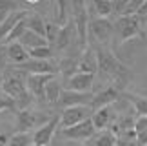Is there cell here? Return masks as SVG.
Returning <instances> with one entry per match:
<instances>
[{
  "label": "cell",
  "mask_w": 147,
  "mask_h": 146,
  "mask_svg": "<svg viewBox=\"0 0 147 146\" xmlns=\"http://www.w3.org/2000/svg\"><path fill=\"white\" fill-rule=\"evenodd\" d=\"M94 51H96L98 73L123 91V88L131 82V70L120 62V59L113 53L109 46H100L98 44V48Z\"/></svg>",
  "instance_id": "6da1fadb"
},
{
  "label": "cell",
  "mask_w": 147,
  "mask_h": 146,
  "mask_svg": "<svg viewBox=\"0 0 147 146\" xmlns=\"http://www.w3.org/2000/svg\"><path fill=\"white\" fill-rule=\"evenodd\" d=\"M0 88H2V93L9 95L11 99H15L16 102V111L18 110H26L31 102V95L27 91V86H26V75L24 71L16 70L15 66L9 70H5L4 77H2V82H0Z\"/></svg>",
  "instance_id": "7a4b0ae2"
},
{
  "label": "cell",
  "mask_w": 147,
  "mask_h": 146,
  "mask_svg": "<svg viewBox=\"0 0 147 146\" xmlns=\"http://www.w3.org/2000/svg\"><path fill=\"white\" fill-rule=\"evenodd\" d=\"M113 27L118 35V42L125 44L140 35V18L138 15H120Z\"/></svg>",
  "instance_id": "3957f363"
},
{
  "label": "cell",
  "mask_w": 147,
  "mask_h": 146,
  "mask_svg": "<svg viewBox=\"0 0 147 146\" xmlns=\"http://www.w3.org/2000/svg\"><path fill=\"white\" fill-rule=\"evenodd\" d=\"M87 33H91L93 38L96 40L100 46H109L113 33H115V27L107 18H91L87 24Z\"/></svg>",
  "instance_id": "277c9868"
},
{
  "label": "cell",
  "mask_w": 147,
  "mask_h": 146,
  "mask_svg": "<svg viewBox=\"0 0 147 146\" xmlns=\"http://www.w3.org/2000/svg\"><path fill=\"white\" fill-rule=\"evenodd\" d=\"M91 115H93L91 106H69V108H64L60 113V126L62 128L75 126L86 119H91Z\"/></svg>",
  "instance_id": "5b68a950"
},
{
  "label": "cell",
  "mask_w": 147,
  "mask_h": 146,
  "mask_svg": "<svg viewBox=\"0 0 147 146\" xmlns=\"http://www.w3.org/2000/svg\"><path fill=\"white\" fill-rule=\"evenodd\" d=\"M91 100H93V91H73V89H62L56 106H60L62 110L69 108V106H91Z\"/></svg>",
  "instance_id": "8992f818"
},
{
  "label": "cell",
  "mask_w": 147,
  "mask_h": 146,
  "mask_svg": "<svg viewBox=\"0 0 147 146\" xmlns=\"http://www.w3.org/2000/svg\"><path fill=\"white\" fill-rule=\"evenodd\" d=\"M55 78L53 73H29L26 77V86L27 91H29L31 97L44 100V95H46V84Z\"/></svg>",
  "instance_id": "52a82bcc"
},
{
  "label": "cell",
  "mask_w": 147,
  "mask_h": 146,
  "mask_svg": "<svg viewBox=\"0 0 147 146\" xmlns=\"http://www.w3.org/2000/svg\"><path fill=\"white\" fill-rule=\"evenodd\" d=\"M94 126L91 119H86L82 122H78L75 126H69V128H62L60 135L64 139H71V141H87V139H91L94 135Z\"/></svg>",
  "instance_id": "ba28073f"
},
{
  "label": "cell",
  "mask_w": 147,
  "mask_h": 146,
  "mask_svg": "<svg viewBox=\"0 0 147 146\" xmlns=\"http://www.w3.org/2000/svg\"><path fill=\"white\" fill-rule=\"evenodd\" d=\"M123 95V91L120 88H116L115 84H107L105 88H102L98 93H93V100H91V108L93 111L102 108V106H111L113 102H116L118 99H120Z\"/></svg>",
  "instance_id": "9c48e42d"
},
{
  "label": "cell",
  "mask_w": 147,
  "mask_h": 146,
  "mask_svg": "<svg viewBox=\"0 0 147 146\" xmlns=\"http://www.w3.org/2000/svg\"><path fill=\"white\" fill-rule=\"evenodd\" d=\"M58 126H60V115H55L53 119H49L47 122H44L42 126H38L35 130V133H33V143L38 144V146H49Z\"/></svg>",
  "instance_id": "30bf717a"
},
{
  "label": "cell",
  "mask_w": 147,
  "mask_h": 146,
  "mask_svg": "<svg viewBox=\"0 0 147 146\" xmlns=\"http://www.w3.org/2000/svg\"><path fill=\"white\" fill-rule=\"evenodd\" d=\"M15 68L24 71V73H53V75H56V71H58V66L55 62L42 60V59H29V60H26L24 64L15 66Z\"/></svg>",
  "instance_id": "8fae6325"
},
{
  "label": "cell",
  "mask_w": 147,
  "mask_h": 146,
  "mask_svg": "<svg viewBox=\"0 0 147 146\" xmlns=\"http://www.w3.org/2000/svg\"><path fill=\"white\" fill-rule=\"evenodd\" d=\"M94 86V73L76 71L67 78V89L73 91H91Z\"/></svg>",
  "instance_id": "7c38bea8"
},
{
  "label": "cell",
  "mask_w": 147,
  "mask_h": 146,
  "mask_svg": "<svg viewBox=\"0 0 147 146\" xmlns=\"http://www.w3.org/2000/svg\"><path fill=\"white\" fill-rule=\"evenodd\" d=\"M27 15H29V11H26V9H15V11H11V13L5 15L4 20L0 22V42H4L5 37L11 33V29H13L22 18H26Z\"/></svg>",
  "instance_id": "4fadbf2b"
},
{
  "label": "cell",
  "mask_w": 147,
  "mask_h": 146,
  "mask_svg": "<svg viewBox=\"0 0 147 146\" xmlns=\"http://www.w3.org/2000/svg\"><path fill=\"white\" fill-rule=\"evenodd\" d=\"M113 121H115V117H113L111 106H102V108L94 110L93 115H91V122H93V126H94L96 132L107 130V128L113 124Z\"/></svg>",
  "instance_id": "5bb4252c"
},
{
  "label": "cell",
  "mask_w": 147,
  "mask_h": 146,
  "mask_svg": "<svg viewBox=\"0 0 147 146\" xmlns=\"http://www.w3.org/2000/svg\"><path fill=\"white\" fill-rule=\"evenodd\" d=\"M5 49H7V62H11L13 66H20L26 60H29V51L20 42H9Z\"/></svg>",
  "instance_id": "9a60e30c"
},
{
  "label": "cell",
  "mask_w": 147,
  "mask_h": 146,
  "mask_svg": "<svg viewBox=\"0 0 147 146\" xmlns=\"http://www.w3.org/2000/svg\"><path fill=\"white\" fill-rule=\"evenodd\" d=\"M75 22H67V24H64L60 27V33L58 37H56V40L53 44V48L56 49V51H64V49L69 48V44L73 40V35H75Z\"/></svg>",
  "instance_id": "2e32d148"
},
{
  "label": "cell",
  "mask_w": 147,
  "mask_h": 146,
  "mask_svg": "<svg viewBox=\"0 0 147 146\" xmlns=\"http://www.w3.org/2000/svg\"><path fill=\"white\" fill-rule=\"evenodd\" d=\"M78 71L86 73H96L98 71V62H96V51L93 48H86L82 51V57L78 59Z\"/></svg>",
  "instance_id": "e0dca14e"
},
{
  "label": "cell",
  "mask_w": 147,
  "mask_h": 146,
  "mask_svg": "<svg viewBox=\"0 0 147 146\" xmlns=\"http://www.w3.org/2000/svg\"><path fill=\"white\" fill-rule=\"evenodd\" d=\"M38 117L31 110H18L16 111V132H29L36 126Z\"/></svg>",
  "instance_id": "ac0fdd59"
},
{
  "label": "cell",
  "mask_w": 147,
  "mask_h": 146,
  "mask_svg": "<svg viewBox=\"0 0 147 146\" xmlns=\"http://www.w3.org/2000/svg\"><path fill=\"white\" fill-rule=\"evenodd\" d=\"M18 42L27 49V51H29V49H35V48H40V46H49V42L46 40V37L36 35V33H33L31 29H27L24 35L20 37Z\"/></svg>",
  "instance_id": "d6986e66"
},
{
  "label": "cell",
  "mask_w": 147,
  "mask_h": 146,
  "mask_svg": "<svg viewBox=\"0 0 147 146\" xmlns=\"http://www.w3.org/2000/svg\"><path fill=\"white\" fill-rule=\"evenodd\" d=\"M60 93H62V84L56 81V78H51V81L46 84V95H44V100L49 104L56 106L60 99Z\"/></svg>",
  "instance_id": "ffe728a7"
},
{
  "label": "cell",
  "mask_w": 147,
  "mask_h": 146,
  "mask_svg": "<svg viewBox=\"0 0 147 146\" xmlns=\"http://www.w3.org/2000/svg\"><path fill=\"white\" fill-rule=\"evenodd\" d=\"M26 22H27V29H31L33 33H36V35H40V37H46V20L38 13H31L29 11Z\"/></svg>",
  "instance_id": "44dd1931"
},
{
  "label": "cell",
  "mask_w": 147,
  "mask_h": 146,
  "mask_svg": "<svg viewBox=\"0 0 147 146\" xmlns=\"http://www.w3.org/2000/svg\"><path fill=\"white\" fill-rule=\"evenodd\" d=\"M125 97L131 100L134 113L138 117H147V97H142V95H133V93H123Z\"/></svg>",
  "instance_id": "7402d4cb"
},
{
  "label": "cell",
  "mask_w": 147,
  "mask_h": 146,
  "mask_svg": "<svg viewBox=\"0 0 147 146\" xmlns=\"http://www.w3.org/2000/svg\"><path fill=\"white\" fill-rule=\"evenodd\" d=\"M58 71L64 73V77H65V81H67L73 73L78 71V59L76 57H65V59H62L60 64H58Z\"/></svg>",
  "instance_id": "603a6c76"
},
{
  "label": "cell",
  "mask_w": 147,
  "mask_h": 146,
  "mask_svg": "<svg viewBox=\"0 0 147 146\" xmlns=\"http://www.w3.org/2000/svg\"><path fill=\"white\" fill-rule=\"evenodd\" d=\"M91 5L98 18H107L113 13V2L109 0H91Z\"/></svg>",
  "instance_id": "cb8c5ba5"
},
{
  "label": "cell",
  "mask_w": 147,
  "mask_h": 146,
  "mask_svg": "<svg viewBox=\"0 0 147 146\" xmlns=\"http://www.w3.org/2000/svg\"><path fill=\"white\" fill-rule=\"evenodd\" d=\"M33 144V133L27 132H16L15 135L9 137L7 146H31Z\"/></svg>",
  "instance_id": "d4e9b609"
},
{
  "label": "cell",
  "mask_w": 147,
  "mask_h": 146,
  "mask_svg": "<svg viewBox=\"0 0 147 146\" xmlns=\"http://www.w3.org/2000/svg\"><path fill=\"white\" fill-rule=\"evenodd\" d=\"M26 18H27V16H26ZM26 18H22L18 24H16L13 29H11V33H9L7 37H5V40H4V42H7V44H9V42H18V40H20V37L27 31V22H26Z\"/></svg>",
  "instance_id": "484cf974"
},
{
  "label": "cell",
  "mask_w": 147,
  "mask_h": 146,
  "mask_svg": "<svg viewBox=\"0 0 147 146\" xmlns=\"http://www.w3.org/2000/svg\"><path fill=\"white\" fill-rule=\"evenodd\" d=\"M69 2L71 0H56V24L58 26H64L67 24V8H69Z\"/></svg>",
  "instance_id": "4316f807"
},
{
  "label": "cell",
  "mask_w": 147,
  "mask_h": 146,
  "mask_svg": "<svg viewBox=\"0 0 147 146\" xmlns=\"http://www.w3.org/2000/svg\"><path fill=\"white\" fill-rule=\"evenodd\" d=\"M116 141H118V137L111 130H104L94 139V146H116Z\"/></svg>",
  "instance_id": "83f0119b"
},
{
  "label": "cell",
  "mask_w": 147,
  "mask_h": 146,
  "mask_svg": "<svg viewBox=\"0 0 147 146\" xmlns=\"http://www.w3.org/2000/svg\"><path fill=\"white\" fill-rule=\"evenodd\" d=\"M53 57V48L51 46H40L35 49H29V59H42V60H51Z\"/></svg>",
  "instance_id": "f1b7e54d"
},
{
  "label": "cell",
  "mask_w": 147,
  "mask_h": 146,
  "mask_svg": "<svg viewBox=\"0 0 147 146\" xmlns=\"http://www.w3.org/2000/svg\"><path fill=\"white\" fill-rule=\"evenodd\" d=\"M60 27L56 22H46V40L49 42V46L51 44H55L56 40V37H58V33H60Z\"/></svg>",
  "instance_id": "f546056e"
},
{
  "label": "cell",
  "mask_w": 147,
  "mask_h": 146,
  "mask_svg": "<svg viewBox=\"0 0 147 146\" xmlns=\"http://www.w3.org/2000/svg\"><path fill=\"white\" fill-rule=\"evenodd\" d=\"M16 111V102L15 99H11L9 95L0 93V111Z\"/></svg>",
  "instance_id": "4dcf8cb0"
},
{
  "label": "cell",
  "mask_w": 147,
  "mask_h": 146,
  "mask_svg": "<svg viewBox=\"0 0 147 146\" xmlns=\"http://www.w3.org/2000/svg\"><path fill=\"white\" fill-rule=\"evenodd\" d=\"M15 9H18L16 0H0V13H11Z\"/></svg>",
  "instance_id": "1f68e13d"
},
{
  "label": "cell",
  "mask_w": 147,
  "mask_h": 146,
  "mask_svg": "<svg viewBox=\"0 0 147 146\" xmlns=\"http://www.w3.org/2000/svg\"><path fill=\"white\" fill-rule=\"evenodd\" d=\"M144 2H145V0H129V5L125 8L123 15H136V11L142 8Z\"/></svg>",
  "instance_id": "d6a6232c"
},
{
  "label": "cell",
  "mask_w": 147,
  "mask_h": 146,
  "mask_svg": "<svg viewBox=\"0 0 147 146\" xmlns=\"http://www.w3.org/2000/svg\"><path fill=\"white\" fill-rule=\"evenodd\" d=\"M127 5H129V0H113V13L123 15V11H125Z\"/></svg>",
  "instance_id": "836d02e7"
},
{
  "label": "cell",
  "mask_w": 147,
  "mask_h": 146,
  "mask_svg": "<svg viewBox=\"0 0 147 146\" xmlns=\"http://www.w3.org/2000/svg\"><path fill=\"white\" fill-rule=\"evenodd\" d=\"M147 130V117H138L134 119V132L140 133V132H145Z\"/></svg>",
  "instance_id": "e575fe53"
},
{
  "label": "cell",
  "mask_w": 147,
  "mask_h": 146,
  "mask_svg": "<svg viewBox=\"0 0 147 146\" xmlns=\"http://www.w3.org/2000/svg\"><path fill=\"white\" fill-rule=\"evenodd\" d=\"M5 64H7V49L2 42H0V70L5 68Z\"/></svg>",
  "instance_id": "d590c367"
},
{
  "label": "cell",
  "mask_w": 147,
  "mask_h": 146,
  "mask_svg": "<svg viewBox=\"0 0 147 146\" xmlns=\"http://www.w3.org/2000/svg\"><path fill=\"white\" fill-rule=\"evenodd\" d=\"M116 146H142V144H140L136 139H120L118 137Z\"/></svg>",
  "instance_id": "8d00e7d4"
},
{
  "label": "cell",
  "mask_w": 147,
  "mask_h": 146,
  "mask_svg": "<svg viewBox=\"0 0 147 146\" xmlns=\"http://www.w3.org/2000/svg\"><path fill=\"white\" fill-rule=\"evenodd\" d=\"M136 141L142 144V146H147V130H145V132L136 133Z\"/></svg>",
  "instance_id": "74e56055"
},
{
  "label": "cell",
  "mask_w": 147,
  "mask_h": 146,
  "mask_svg": "<svg viewBox=\"0 0 147 146\" xmlns=\"http://www.w3.org/2000/svg\"><path fill=\"white\" fill-rule=\"evenodd\" d=\"M136 15H138V18H140V16H147V0L142 4V8L136 11Z\"/></svg>",
  "instance_id": "f35d334b"
},
{
  "label": "cell",
  "mask_w": 147,
  "mask_h": 146,
  "mask_svg": "<svg viewBox=\"0 0 147 146\" xmlns=\"http://www.w3.org/2000/svg\"><path fill=\"white\" fill-rule=\"evenodd\" d=\"M9 143V135L7 133H0V146H7Z\"/></svg>",
  "instance_id": "ab89813d"
},
{
  "label": "cell",
  "mask_w": 147,
  "mask_h": 146,
  "mask_svg": "<svg viewBox=\"0 0 147 146\" xmlns=\"http://www.w3.org/2000/svg\"><path fill=\"white\" fill-rule=\"evenodd\" d=\"M26 2H29V4H38L40 0H26Z\"/></svg>",
  "instance_id": "60d3db41"
},
{
  "label": "cell",
  "mask_w": 147,
  "mask_h": 146,
  "mask_svg": "<svg viewBox=\"0 0 147 146\" xmlns=\"http://www.w3.org/2000/svg\"><path fill=\"white\" fill-rule=\"evenodd\" d=\"M5 15H7V13H0V22L4 20V16H5Z\"/></svg>",
  "instance_id": "b9f144b4"
},
{
  "label": "cell",
  "mask_w": 147,
  "mask_h": 146,
  "mask_svg": "<svg viewBox=\"0 0 147 146\" xmlns=\"http://www.w3.org/2000/svg\"><path fill=\"white\" fill-rule=\"evenodd\" d=\"M31 146H38V144H35V143H33V144H31Z\"/></svg>",
  "instance_id": "7bdbcfd3"
},
{
  "label": "cell",
  "mask_w": 147,
  "mask_h": 146,
  "mask_svg": "<svg viewBox=\"0 0 147 146\" xmlns=\"http://www.w3.org/2000/svg\"><path fill=\"white\" fill-rule=\"evenodd\" d=\"M0 82H2V77H0Z\"/></svg>",
  "instance_id": "ee69618b"
},
{
  "label": "cell",
  "mask_w": 147,
  "mask_h": 146,
  "mask_svg": "<svg viewBox=\"0 0 147 146\" xmlns=\"http://www.w3.org/2000/svg\"><path fill=\"white\" fill-rule=\"evenodd\" d=\"M109 2H113V0H109Z\"/></svg>",
  "instance_id": "f6af8a7d"
}]
</instances>
